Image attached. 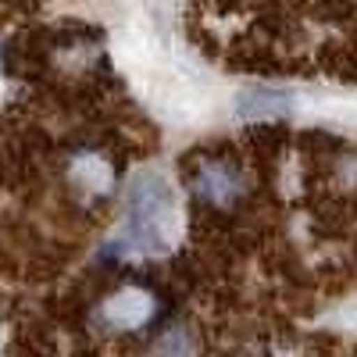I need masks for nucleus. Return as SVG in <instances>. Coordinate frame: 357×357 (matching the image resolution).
Returning a JSON list of instances; mask_svg holds the SVG:
<instances>
[{"instance_id": "1", "label": "nucleus", "mask_w": 357, "mask_h": 357, "mask_svg": "<svg viewBox=\"0 0 357 357\" xmlns=\"http://www.w3.org/2000/svg\"><path fill=\"white\" fill-rule=\"evenodd\" d=\"M126 57L139 65V79L146 89V100L154 104L158 114H165L175 126H190L211 111L215 89L197 68H190L186 61L175 57H161L151 40H126Z\"/></svg>"}, {"instance_id": "2", "label": "nucleus", "mask_w": 357, "mask_h": 357, "mask_svg": "<svg viewBox=\"0 0 357 357\" xmlns=\"http://www.w3.org/2000/svg\"><path fill=\"white\" fill-rule=\"evenodd\" d=\"M126 236L139 247L161 254L175 240V190L168 175L146 168L132 178L129 204H126Z\"/></svg>"}, {"instance_id": "3", "label": "nucleus", "mask_w": 357, "mask_h": 357, "mask_svg": "<svg viewBox=\"0 0 357 357\" xmlns=\"http://www.w3.org/2000/svg\"><path fill=\"white\" fill-rule=\"evenodd\" d=\"M151 311H154V304L143 289H122L104 304V318L111 329H136V325H143L151 318Z\"/></svg>"}, {"instance_id": "4", "label": "nucleus", "mask_w": 357, "mask_h": 357, "mask_svg": "<svg viewBox=\"0 0 357 357\" xmlns=\"http://www.w3.org/2000/svg\"><path fill=\"white\" fill-rule=\"evenodd\" d=\"M289 104H293V93L272 89V86H247V89H240V97H236L240 118H272V114L289 111Z\"/></svg>"}, {"instance_id": "5", "label": "nucleus", "mask_w": 357, "mask_h": 357, "mask_svg": "<svg viewBox=\"0 0 357 357\" xmlns=\"http://www.w3.org/2000/svg\"><path fill=\"white\" fill-rule=\"evenodd\" d=\"M200 186L211 193V197H225L229 190H232V183H229V175H222V172H215V168H207L204 172V178H200Z\"/></svg>"}, {"instance_id": "6", "label": "nucleus", "mask_w": 357, "mask_h": 357, "mask_svg": "<svg viewBox=\"0 0 357 357\" xmlns=\"http://www.w3.org/2000/svg\"><path fill=\"white\" fill-rule=\"evenodd\" d=\"M343 321H347V325H357V304H354V307L343 314Z\"/></svg>"}]
</instances>
